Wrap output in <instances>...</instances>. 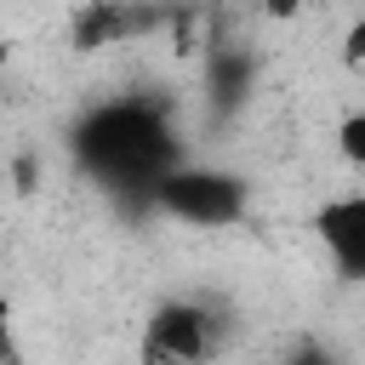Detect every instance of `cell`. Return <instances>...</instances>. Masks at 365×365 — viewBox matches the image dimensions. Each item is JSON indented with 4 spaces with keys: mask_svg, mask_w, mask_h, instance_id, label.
Segmentation results:
<instances>
[{
    "mask_svg": "<svg viewBox=\"0 0 365 365\" xmlns=\"http://www.w3.org/2000/svg\"><path fill=\"white\" fill-rule=\"evenodd\" d=\"M80 154H86V165H91L108 188H131V182L154 188V182L177 165V143H171L160 108H148V103H137V97L97 108V114L86 120V131H80Z\"/></svg>",
    "mask_w": 365,
    "mask_h": 365,
    "instance_id": "obj_1",
    "label": "cell"
},
{
    "mask_svg": "<svg viewBox=\"0 0 365 365\" xmlns=\"http://www.w3.org/2000/svg\"><path fill=\"white\" fill-rule=\"evenodd\" d=\"M148 194L165 217H182L194 228H222V222H240L245 211V188L228 171H200V165H171Z\"/></svg>",
    "mask_w": 365,
    "mask_h": 365,
    "instance_id": "obj_2",
    "label": "cell"
},
{
    "mask_svg": "<svg viewBox=\"0 0 365 365\" xmlns=\"http://www.w3.org/2000/svg\"><path fill=\"white\" fill-rule=\"evenodd\" d=\"M314 234L331 257V268L354 285H365V194H336L314 211Z\"/></svg>",
    "mask_w": 365,
    "mask_h": 365,
    "instance_id": "obj_3",
    "label": "cell"
},
{
    "mask_svg": "<svg viewBox=\"0 0 365 365\" xmlns=\"http://www.w3.org/2000/svg\"><path fill=\"white\" fill-rule=\"evenodd\" d=\"M211 354V314L200 302H160L143 331V359H205Z\"/></svg>",
    "mask_w": 365,
    "mask_h": 365,
    "instance_id": "obj_4",
    "label": "cell"
},
{
    "mask_svg": "<svg viewBox=\"0 0 365 365\" xmlns=\"http://www.w3.org/2000/svg\"><path fill=\"white\" fill-rule=\"evenodd\" d=\"M336 148H342V160H348L354 171H365V108L336 125Z\"/></svg>",
    "mask_w": 365,
    "mask_h": 365,
    "instance_id": "obj_5",
    "label": "cell"
},
{
    "mask_svg": "<svg viewBox=\"0 0 365 365\" xmlns=\"http://www.w3.org/2000/svg\"><path fill=\"white\" fill-rule=\"evenodd\" d=\"M342 63H348V68H365V17L348 23V34H342Z\"/></svg>",
    "mask_w": 365,
    "mask_h": 365,
    "instance_id": "obj_6",
    "label": "cell"
},
{
    "mask_svg": "<svg viewBox=\"0 0 365 365\" xmlns=\"http://www.w3.org/2000/svg\"><path fill=\"white\" fill-rule=\"evenodd\" d=\"M262 11H268V17H297L302 0H262Z\"/></svg>",
    "mask_w": 365,
    "mask_h": 365,
    "instance_id": "obj_7",
    "label": "cell"
},
{
    "mask_svg": "<svg viewBox=\"0 0 365 365\" xmlns=\"http://www.w3.org/2000/svg\"><path fill=\"white\" fill-rule=\"evenodd\" d=\"M6 331H11V297L0 291V342H6Z\"/></svg>",
    "mask_w": 365,
    "mask_h": 365,
    "instance_id": "obj_8",
    "label": "cell"
},
{
    "mask_svg": "<svg viewBox=\"0 0 365 365\" xmlns=\"http://www.w3.org/2000/svg\"><path fill=\"white\" fill-rule=\"evenodd\" d=\"M0 63H6V40H0Z\"/></svg>",
    "mask_w": 365,
    "mask_h": 365,
    "instance_id": "obj_9",
    "label": "cell"
},
{
    "mask_svg": "<svg viewBox=\"0 0 365 365\" xmlns=\"http://www.w3.org/2000/svg\"><path fill=\"white\" fill-rule=\"evenodd\" d=\"M359 74H365V68H359Z\"/></svg>",
    "mask_w": 365,
    "mask_h": 365,
    "instance_id": "obj_10",
    "label": "cell"
}]
</instances>
